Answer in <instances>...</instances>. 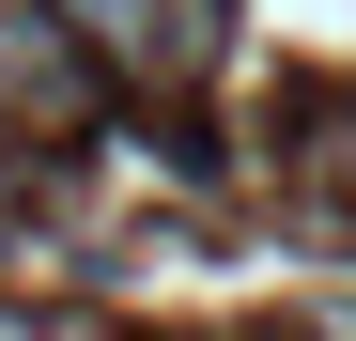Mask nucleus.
<instances>
[{"label":"nucleus","mask_w":356,"mask_h":341,"mask_svg":"<svg viewBox=\"0 0 356 341\" xmlns=\"http://www.w3.org/2000/svg\"><path fill=\"white\" fill-rule=\"evenodd\" d=\"M0 202H16V170H0Z\"/></svg>","instance_id":"4"},{"label":"nucleus","mask_w":356,"mask_h":341,"mask_svg":"<svg viewBox=\"0 0 356 341\" xmlns=\"http://www.w3.org/2000/svg\"><path fill=\"white\" fill-rule=\"evenodd\" d=\"M0 109H78V31L63 16H0Z\"/></svg>","instance_id":"2"},{"label":"nucleus","mask_w":356,"mask_h":341,"mask_svg":"<svg viewBox=\"0 0 356 341\" xmlns=\"http://www.w3.org/2000/svg\"><path fill=\"white\" fill-rule=\"evenodd\" d=\"M0 341H47V326H31V310H0Z\"/></svg>","instance_id":"3"},{"label":"nucleus","mask_w":356,"mask_h":341,"mask_svg":"<svg viewBox=\"0 0 356 341\" xmlns=\"http://www.w3.org/2000/svg\"><path fill=\"white\" fill-rule=\"evenodd\" d=\"M63 31L93 47L108 78H140V93H186L217 47H232V0H63Z\"/></svg>","instance_id":"1"}]
</instances>
